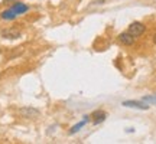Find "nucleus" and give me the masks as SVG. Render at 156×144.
I'll return each instance as SVG.
<instances>
[{"instance_id": "obj_7", "label": "nucleus", "mask_w": 156, "mask_h": 144, "mask_svg": "<svg viewBox=\"0 0 156 144\" xmlns=\"http://www.w3.org/2000/svg\"><path fill=\"white\" fill-rule=\"evenodd\" d=\"M12 9H13V12H15L16 15H23V13H26V12L29 10V6L23 5L20 2H16L15 5L12 6Z\"/></svg>"}, {"instance_id": "obj_10", "label": "nucleus", "mask_w": 156, "mask_h": 144, "mask_svg": "<svg viewBox=\"0 0 156 144\" xmlns=\"http://www.w3.org/2000/svg\"><path fill=\"white\" fill-rule=\"evenodd\" d=\"M143 101H149V102L156 104V98H153V97H145V98H143Z\"/></svg>"}, {"instance_id": "obj_8", "label": "nucleus", "mask_w": 156, "mask_h": 144, "mask_svg": "<svg viewBox=\"0 0 156 144\" xmlns=\"http://www.w3.org/2000/svg\"><path fill=\"white\" fill-rule=\"evenodd\" d=\"M16 13L13 12V9H9V10H3L0 13V17L3 19V20H13V19H16Z\"/></svg>"}, {"instance_id": "obj_2", "label": "nucleus", "mask_w": 156, "mask_h": 144, "mask_svg": "<svg viewBox=\"0 0 156 144\" xmlns=\"http://www.w3.org/2000/svg\"><path fill=\"white\" fill-rule=\"evenodd\" d=\"M19 114L23 117V118H36V117H39V112L36 108H32V107H23V108H20L19 110Z\"/></svg>"}, {"instance_id": "obj_3", "label": "nucleus", "mask_w": 156, "mask_h": 144, "mask_svg": "<svg viewBox=\"0 0 156 144\" xmlns=\"http://www.w3.org/2000/svg\"><path fill=\"white\" fill-rule=\"evenodd\" d=\"M119 40H120V43L126 45V46H130V45L134 43V36L130 35L129 32H123V33L119 35Z\"/></svg>"}, {"instance_id": "obj_4", "label": "nucleus", "mask_w": 156, "mask_h": 144, "mask_svg": "<svg viewBox=\"0 0 156 144\" xmlns=\"http://www.w3.org/2000/svg\"><path fill=\"white\" fill-rule=\"evenodd\" d=\"M91 118H93V124H101V122L104 121L107 118V114L104 112V111H101V110H98V111H94L93 114H91Z\"/></svg>"}, {"instance_id": "obj_1", "label": "nucleus", "mask_w": 156, "mask_h": 144, "mask_svg": "<svg viewBox=\"0 0 156 144\" xmlns=\"http://www.w3.org/2000/svg\"><path fill=\"white\" fill-rule=\"evenodd\" d=\"M145 30H146V26L143 25V23H140V22H133L130 26H129V33L130 35H133L134 38H137V36H140V35H143L145 33Z\"/></svg>"}, {"instance_id": "obj_6", "label": "nucleus", "mask_w": 156, "mask_h": 144, "mask_svg": "<svg viewBox=\"0 0 156 144\" xmlns=\"http://www.w3.org/2000/svg\"><path fill=\"white\" fill-rule=\"evenodd\" d=\"M123 105L132 107V108H139V110H147L149 108V105H146L145 102H140V101H124Z\"/></svg>"}, {"instance_id": "obj_12", "label": "nucleus", "mask_w": 156, "mask_h": 144, "mask_svg": "<svg viewBox=\"0 0 156 144\" xmlns=\"http://www.w3.org/2000/svg\"><path fill=\"white\" fill-rule=\"evenodd\" d=\"M0 53H2V50H0Z\"/></svg>"}, {"instance_id": "obj_5", "label": "nucleus", "mask_w": 156, "mask_h": 144, "mask_svg": "<svg viewBox=\"0 0 156 144\" xmlns=\"http://www.w3.org/2000/svg\"><path fill=\"white\" fill-rule=\"evenodd\" d=\"M2 36L5 39H19L20 38V32L17 29H6L2 32Z\"/></svg>"}, {"instance_id": "obj_11", "label": "nucleus", "mask_w": 156, "mask_h": 144, "mask_svg": "<svg viewBox=\"0 0 156 144\" xmlns=\"http://www.w3.org/2000/svg\"><path fill=\"white\" fill-rule=\"evenodd\" d=\"M153 42H155V43H156V35H155V36H153Z\"/></svg>"}, {"instance_id": "obj_9", "label": "nucleus", "mask_w": 156, "mask_h": 144, "mask_svg": "<svg viewBox=\"0 0 156 144\" xmlns=\"http://www.w3.org/2000/svg\"><path fill=\"white\" fill-rule=\"evenodd\" d=\"M85 122H87V117H85V120H84V121H81V122H80V124H77L75 127H73V128H71V131H69V134H74V133H77L78 130H80V128L83 127V125H84V124H85Z\"/></svg>"}]
</instances>
